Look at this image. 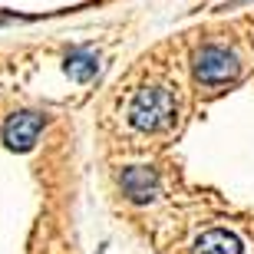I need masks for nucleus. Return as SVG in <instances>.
<instances>
[{"mask_svg": "<svg viewBox=\"0 0 254 254\" xmlns=\"http://www.w3.org/2000/svg\"><path fill=\"white\" fill-rule=\"evenodd\" d=\"M238 57L231 50L225 47H201L191 57V73H195L198 83L205 86H218V83H228V79H235L238 76Z\"/></svg>", "mask_w": 254, "mask_h": 254, "instance_id": "2", "label": "nucleus"}, {"mask_svg": "<svg viewBox=\"0 0 254 254\" xmlns=\"http://www.w3.org/2000/svg\"><path fill=\"white\" fill-rule=\"evenodd\" d=\"M40 132H43V116L40 113H17V116H10L7 126H3V142L17 152H27V149H33Z\"/></svg>", "mask_w": 254, "mask_h": 254, "instance_id": "3", "label": "nucleus"}, {"mask_svg": "<svg viewBox=\"0 0 254 254\" xmlns=\"http://www.w3.org/2000/svg\"><path fill=\"white\" fill-rule=\"evenodd\" d=\"M195 254H241V241L225 228H211L195 241Z\"/></svg>", "mask_w": 254, "mask_h": 254, "instance_id": "4", "label": "nucleus"}, {"mask_svg": "<svg viewBox=\"0 0 254 254\" xmlns=\"http://www.w3.org/2000/svg\"><path fill=\"white\" fill-rule=\"evenodd\" d=\"M96 69H99V60H96L93 53H86V50H76V53L66 57V73H69V79H76V83L93 79Z\"/></svg>", "mask_w": 254, "mask_h": 254, "instance_id": "6", "label": "nucleus"}, {"mask_svg": "<svg viewBox=\"0 0 254 254\" xmlns=\"http://www.w3.org/2000/svg\"><path fill=\"white\" fill-rule=\"evenodd\" d=\"M129 123L139 132H162L175 123V96L162 86H145L132 96Z\"/></svg>", "mask_w": 254, "mask_h": 254, "instance_id": "1", "label": "nucleus"}, {"mask_svg": "<svg viewBox=\"0 0 254 254\" xmlns=\"http://www.w3.org/2000/svg\"><path fill=\"white\" fill-rule=\"evenodd\" d=\"M123 189L132 201H149L155 195V172L152 169H126L123 172Z\"/></svg>", "mask_w": 254, "mask_h": 254, "instance_id": "5", "label": "nucleus"}]
</instances>
